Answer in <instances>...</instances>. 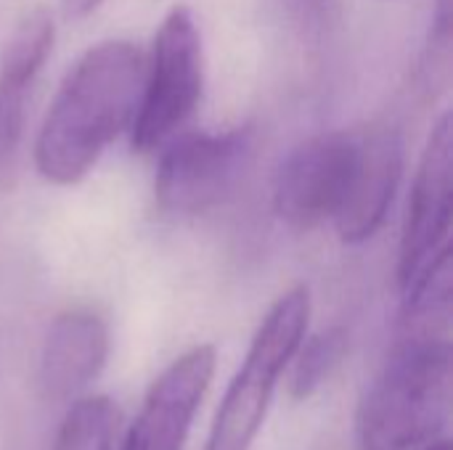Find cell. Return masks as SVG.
Segmentation results:
<instances>
[{
  "label": "cell",
  "mask_w": 453,
  "mask_h": 450,
  "mask_svg": "<svg viewBox=\"0 0 453 450\" xmlns=\"http://www.w3.org/2000/svg\"><path fill=\"white\" fill-rule=\"evenodd\" d=\"M53 48V19L45 8L27 13L0 61V191L13 188L24 138L27 95Z\"/></svg>",
  "instance_id": "cell-10"
},
{
  "label": "cell",
  "mask_w": 453,
  "mask_h": 450,
  "mask_svg": "<svg viewBox=\"0 0 453 450\" xmlns=\"http://www.w3.org/2000/svg\"><path fill=\"white\" fill-rule=\"evenodd\" d=\"M252 146L250 125L170 138L154 180L159 207L170 215H199L220 204L244 175Z\"/></svg>",
  "instance_id": "cell-5"
},
{
  "label": "cell",
  "mask_w": 453,
  "mask_h": 450,
  "mask_svg": "<svg viewBox=\"0 0 453 450\" xmlns=\"http://www.w3.org/2000/svg\"><path fill=\"white\" fill-rule=\"evenodd\" d=\"M356 159V135H319L297 146L276 175V215L297 228L311 231L334 220Z\"/></svg>",
  "instance_id": "cell-7"
},
{
  "label": "cell",
  "mask_w": 453,
  "mask_h": 450,
  "mask_svg": "<svg viewBox=\"0 0 453 450\" xmlns=\"http://www.w3.org/2000/svg\"><path fill=\"white\" fill-rule=\"evenodd\" d=\"M212 374V345H199L173 361L146 393L130 432L119 440V450H183Z\"/></svg>",
  "instance_id": "cell-8"
},
{
  "label": "cell",
  "mask_w": 453,
  "mask_h": 450,
  "mask_svg": "<svg viewBox=\"0 0 453 450\" xmlns=\"http://www.w3.org/2000/svg\"><path fill=\"white\" fill-rule=\"evenodd\" d=\"M451 408V294L401 308L398 339L358 411L361 450H417L446 427Z\"/></svg>",
  "instance_id": "cell-1"
},
{
  "label": "cell",
  "mask_w": 453,
  "mask_h": 450,
  "mask_svg": "<svg viewBox=\"0 0 453 450\" xmlns=\"http://www.w3.org/2000/svg\"><path fill=\"white\" fill-rule=\"evenodd\" d=\"M453 125L443 114L433 127L417 170L406 231L401 241V297L422 286L438 268L451 263Z\"/></svg>",
  "instance_id": "cell-6"
},
{
  "label": "cell",
  "mask_w": 453,
  "mask_h": 450,
  "mask_svg": "<svg viewBox=\"0 0 453 450\" xmlns=\"http://www.w3.org/2000/svg\"><path fill=\"white\" fill-rule=\"evenodd\" d=\"M348 355V332L340 326L324 329L311 339L303 337L300 347L289 361V393L297 400L311 398Z\"/></svg>",
  "instance_id": "cell-13"
},
{
  "label": "cell",
  "mask_w": 453,
  "mask_h": 450,
  "mask_svg": "<svg viewBox=\"0 0 453 450\" xmlns=\"http://www.w3.org/2000/svg\"><path fill=\"white\" fill-rule=\"evenodd\" d=\"M295 5L308 19H324L326 16V8L332 5V0H295Z\"/></svg>",
  "instance_id": "cell-15"
},
{
  "label": "cell",
  "mask_w": 453,
  "mask_h": 450,
  "mask_svg": "<svg viewBox=\"0 0 453 450\" xmlns=\"http://www.w3.org/2000/svg\"><path fill=\"white\" fill-rule=\"evenodd\" d=\"M109 358V329L93 310L61 313L40 350V390L50 400H77L104 371Z\"/></svg>",
  "instance_id": "cell-11"
},
{
  "label": "cell",
  "mask_w": 453,
  "mask_h": 450,
  "mask_svg": "<svg viewBox=\"0 0 453 450\" xmlns=\"http://www.w3.org/2000/svg\"><path fill=\"white\" fill-rule=\"evenodd\" d=\"M311 318L308 286H295L263 318L247 358L231 379L204 450H250Z\"/></svg>",
  "instance_id": "cell-3"
},
{
  "label": "cell",
  "mask_w": 453,
  "mask_h": 450,
  "mask_svg": "<svg viewBox=\"0 0 453 450\" xmlns=\"http://www.w3.org/2000/svg\"><path fill=\"white\" fill-rule=\"evenodd\" d=\"M403 178V141L395 127H374L356 135V159L345 199L334 215L345 244H364L385 225Z\"/></svg>",
  "instance_id": "cell-9"
},
{
  "label": "cell",
  "mask_w": 453,
  "mask_h": 450,
  "mask_svg": "<svg viewBox=\"0 0 453 450\" xmlns=\"http://www.w3.org/2000/svg\"><path fill=\"white\" fill-rule=\"evenodd\" d=\"M104 0H61V11L66 19L77 21V19H85L88 13H93Z\"/></svg>",
  "instance_id": "cell-14"
},
{
  "label": "cell",
  "mask_w": 453,
  "mask_h": 450,
  "mask_svg": "<svg viewBox=\"0 0 453 450\" xmlns=\"http://www.w3.org/2000/svg\"><path fill=\"white\" fill-rule=\"evenodd\" d=\"M425 450H451V446H449V440H438V443L433 440V443H430Z\"/></svg>",
  "instance_id": "cell-16"
},
{
  "label": "cell",
  "mask_w": 453,
  "mask_h": 450,
  "mask_svg": "<svg viewBox=\"0 0 453 450\" xmlns=\"http://www.w3.org/2000/svg\"><path fill=\"white\" fill-rule=\"evenodd\" d=\"M122 414L104 395L77 398L64 416L53 450H119Z\"/></svg>",
  "instance_id": "cell-12"
},
{
  "label": "cell",
  "mask_w": 453,
  "mask_h": 450,
  "mask_svg": "<svg viewBox=\"0 0 453 450\" xmlns=\"http://www.w3.org/2000/svg\"><path fill=\"white\" fill-rule=\"evenodd\" d=\"M202 37L194 13L175 5L159 24L141 103L133 119V146L141 154L162 149L194 114L202 95Z\"/></svg>",
  "instance_id": "cell-4"
},
{
  "label": "cell",
  "mask_w": 453,
  "mask_h": 450,
  "mask_svg": "<svg viewBox=\"0 0 453 450\" xmlns=\"http://www.w3.org/2000/svg\"><path fill=\"white\" fill-rule=\"evenodd\" d=\"M146 56L127 40L85 50L64 77L35 143L37 172L53 186L80 183L104 151L133 127Z\"/></svg>",
  "instance_id": "cell-2"
}]
</instances>
